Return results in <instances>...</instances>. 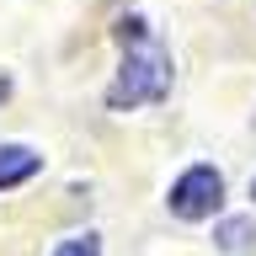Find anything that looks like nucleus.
<instances>
[{"label":"nucleus","mask_w":256,"mask_h":256,"mask_svg":"<svg viewBox=\"0 0 256 256\" xmlns=\"http://www.w3.org/2000/svg\"><path fill=\"white\" fill-rule=\"evenodd\" d=\"M123 38V70L118 80L107 86V107H144V102H160V96L171 91V48L160 43L155 32L144 27V22H123L118 27Z\"/></svg>","instance_id":"obj_1"},{"label":"nucleus","mask_w":256,"mask_h":256,"mask_svg":"<svg viewBox=\"0 0 256 256\" xmlns=\"http://www.w3.org/2000/svg\"><path fill=\"white\" fill-rule=\"evenodd\" d=\"M219 203H224V176L214 166H192L171 187V214L176 219H208Z\"/></svg>","instance_id":"obj_2"},{"label":"nucleus","mask_w":256,"mask_h":256,"mask_svg":"<svg viewBox=\"0 0 256 256\" xmlns=\"http://www.w3.org/2000/svg\"><path fill=\"white\" fill-rule=\"evenodd\" d=\"M38 166H43V155H32L27 144H6V150H0V187H16V182H27Z\"/></svg>","instance_id":"obj_3"},{"label":"nucleus","mask_w":256,"mask_h":256,"mask_svg":"<svg viewBox=\"0 0 256 256\" xmlns=\"http://www.w3.org/2000/svg\"><path fill=\"white\" fill-rule=\"evenodd\" d=\"M54 256H102V240L96 235H70V240H59Z\"/></svg>","instance_id":"obj_4"},{"label":"nucleus","mask_w":256,"mask_h":256,"mask_svg":"<svg viewBox=\"0 0 256 256\" xmlns=\"http://www.w3.org/2000/svg\"><path fill=\"white\" fill-rule=\"evenodd\" d=\"M224 251H246V246H251V224H246V219H240V224H224Z\"/></svg>","instance_id":"obj_5"},{"label":"nucleus","mask_w":256,"mask_h":256,"mask_svg":"<svg viewBox=\"0 0 256 256\" xmlns=\"http://www.w3.org/2000/svg\"><path fill=\"white\" fill-rule=\"evenodd\" d=\"M6 91H11V86H6V80H0V102H6Z\"/></svg>","instance_id":"obj_6"},{"label":"nucleus","mask_w":256,"mask_h":256,"mask_svg":"<svg viewBox=\"0 0 256 256\" xmlns=\"http://www.w3.org/2000/svg\"><path fill=\"white\" fill-rule=\"evenodd\" d=\"M251 198H256V182H251Z\"/></svg>","instance_id":"obj_7"}]
</instances>
